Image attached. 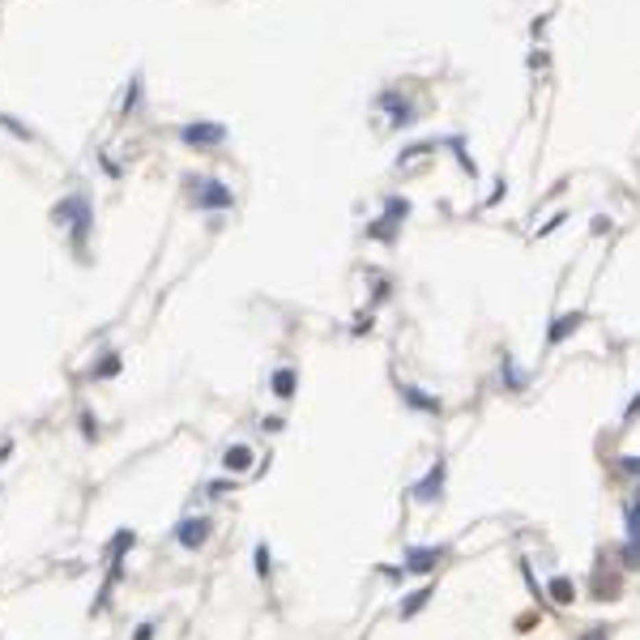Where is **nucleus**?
Returning <instances> with one entry per match:
<instances>
[{
    "mask_svg": "<svg viewBox=\"0 0 640 640\" xmlns=\"http://www.w3.org/2000/svg\"><path fill=\"white\" fill-rule=\"evenodd\" d=\"M205 534H209V521H184L180 525V542L184 547H201Z\"/></svg>",
    "mask_w": 640,
    "mask_h": 640,
    "instance_id": "20e7f679",
    "label": "nucleus"
},
{
    "mask_svg": "<svg viewBox=\"0 0 640 640\" xmlns=\"http://www.w3.org/2000/svg\"><path fill=\"white\" fill-rule=\"evenodd\" d=\"M427 597H431V589H418V593H410V597H405V602H401V615H405V619H410V615H418Z\"/></svg>",
    "mask_w": 640,
    "mask_h": 640,
    "instance_id": "1a4fd4ad",
    "label": "nucleus"
},
{
    "mask_svg": "<svg viewBox=\"0 0 640 640\" xmlns=\"http://www.w3.org/2000/svg\"><path fill=\"white\" fill-rule=\"evenodd\" d=\"M257 568H261V576L269 572V551H265V547H257Z\"/></svg>",
    "mask_w": 640,
    "mask_h": 640,
    "instance_id": "4468645a",
    "label": "nucleus"
},
{
    "mask_svg": "<svg viewBox=\"0 0 640 640\" xmlns=\"http://www.w3.org/2000/svg\"><path fill=\"white\" fill-rule=\"evenodd\" d=\"M576 324H580V312H572V316H564V320H555V324H551V342H564Z\"/></svg>",
    "mask_w": 640,
    "mask_h": 640,
    "instance_id": "6e6552de",
    "label": "nucleus"
},
{
    "mask_svg": "<svg viewBox=\"0 0 640 640\" xmlns=\"http://www.w3.org/2000/svg\"><path fill=\"white\" fill-rule=\"evenodd\" d=\"M440 547H410L405 551V564H401V572L405 576H423V572H431L436 564H440Z\"/></svg>",
    "mask_w": 640,
    "mask_h": 640,
    "instance_id": "f257e3e1",
    "label": "nucleus"
},
{
    "mask_svg": "<svg viewBox=\"0 0 640 640\" xmlns=\"http://www.w3.org/2000/svg\"><path fill=\"white\" fill-rule=\"evenodd\" d=\"M184 137H188V141H209V145H213V141H222L226 132H222L218 124H188V128H184Z\"/></svg>",
    "mask_w": 640,
    "mask_h": 640,
    "instance_id": "39448f33",
    "label": "nucleus"
},
{
    "mask_svg": "<svg viewBox=\"0 0 640 640\" xmlns=\"http://www.w3.org/2000/svg\"><path fill=\"white\" fill-rule=\"evenodd\" d=\"M585 640H606V636H602V632H589V636H585Z\"/></svg>",
    "mask_w": 640,
    "mask_h": 640,
    "instance_id": "2eb2a0df",
    "label": "nucleus"
},
{
    "mask_svg": "<svg viewBox=\"0 0 640 640\" xmlns=\"http://www.w3.org/2000/svg\"><path fill=\"white\" fill-rule=\"evenodd\" d=\"M274 389H278V397H290V389H295V372H278Z\"/></svg>",
    "mask_w": 640,
    "mask_h": 640,
    "instance_id": "f8f14e48",
    "label": "nucleus"
},
{
    "mask_svg": "<svg viewBox=\"0 0 640 640\" xmlns=\"http://www.w3.org/2000/svg\"><path fill=\"white\" fill-rule=\"evenodd\" d=\"M380 107H389L397 124H410V120H414V111L405 107V103H397V94H393V90H389V94H380Z\"/></svg>",
    "mask_w": 640,
    "mask_h": 640,
    "instance_id": "423d86ee",
    "label": "nucleus"
},
{
    "mask_svg": "<svg viewBox=\"0 0 640 640\" xmlns=\"http://www.w3.org/2000/svg\"><path fill=\"white\" fill-rule=\"evenodd\" d=\"M401 397H410L414 410H427V414H436V410H440V401H436V397H427V393L410 389V384H401Z\"/></svg>",
    "mask_w": 640,
    "mask_h": 640,
    "instance_id": "0eeeda50",
    "label": "nucleus"
},
{
    "mask_svg": "<svg viewBox=\"0 0 640 640\" xmlns=\"http://www.w3.org/2000/svg\"><path fill=\"white\" fill-rule=\"evenodd\" d=\"M440 491H444V461H436L431 470H427V478H423L418 487H414V499H423V503H431V499H436Z\"/></svg>",
    "mask_w": 640,
    "mask_h": 640,
    "instance_id": "7ed1b4c3",
    "label": "nucleus"
},
{
    "mask_svg": "<svg viewBox=\"0 0 640 640\" xmlns=\"http://www.w3.org/2000/svg\"><path fill=\"white\" fill-rule=\"evenodd\" d=\"M248 461H252V453L244 449V444H235V449H230V453H226V465H230V470H244V465H248Z\"/></svg>",
    "mask_w": 640,
    "mask_h": 640,
    "instance_id": "9b49d317",
    "label": "nucleus"
},
{
    "mask_svg": "<svg viewBox=\"0 0 640 640\" xmlns=\"http://www.w3.org/2000/svg\"><path fill=\"white\" fill-rule=\"evenodd\" d=\"M197 205L201 209H226L230 205V188L218 184V180H201L197 184Z\"/></svg>",
    "mask_w": 640,
    "mask_h": 640,
    "instance_id": "f03ea898",
    "label": "nucleus"
},
{
    "mask_svg": "<svg viewBox=\"0 0 640 640\" xmlns=\"http://www.w3.org/2000/svg\"><path fill=\"white\" fill-rule=\"evenodd\" d=\"M503 380H508V389H521V384H525V380L512 372V363H503Z\"/></svg>",
    "mask_w": 640,
    "mask_h": 640,
    "instance_id": "ddd939ff",
    "label": "nucleus"
},
{
    "mask_svg": "<svg viewBox=\"0 0 640 640\" xmlns=\"http://www.w3.org/2000/svg\"><path fill=\"white\" fill-rule=\"evenodd\" d=\"M551 597H555V602H572V580L555 576V580H551Z\"/></svg>",
    "mask_w": 640,
    "mask_h": 640,
    "instance_id": "9d476101",
    "label": "nucleus"
}]
</instances>
